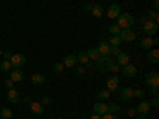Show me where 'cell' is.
<instances>
[{
	"mask_svg": "<svg viewBox=\"0 0 159 119\" xmlns=\"http://www.w3.org/2000/svg\"><path fill=\"white\" fill-rule=\"evenodd\" d=\"M118 25L121 29H132L135 25V18L132 16V15H129V13H121V15H119L118 18Z\"/></svg>",
	"mask_w": 159,
	"mask_h": 119,
	"instance_id": "6da1fadb",
	"label": "cell"
},
{
	"mask_svg": "<svg viewBox=\"0 0 159 119\" xmlns=\"http://www.w3.org/2000/svg\"><path fill=\"white\" fill-rule=\"evenodd\" d=\"M113 62H115V60H113L110 56H100V57L96 60V67H97L100 72L107 73V72H108V68H110V65H111Z\"/></svg>",
	"mask_w": 159,
	"mask_h": 119,
	"instance_id": "7a4b0ae2",
	"label": "cell"
},
{
	"mask_svg": "<svg viewBox=\"0 0 159 119\" xmlns=\"http://www.w3.org/2000/svg\"><path fill=\"white\" fill-rule=\"evenodd\" d=\"M142 30L147 33L148 37H151V35H156L157 33V30H159V25H157V22H154V21H145L143 24H142Z\"/></svg>",
	"mask_w": 159,
	"mask_h": 119,
	"instance_id": "3957f363",
	"label": "cell"
},
{
	"mask_svg": "<svg viewBox=\"0 0 159 119\" xmlns=\"http://www.w3.org/2000/svg\"><path fill=\"white\" fill-rule=\"evenodd\" d=\"M135 111H137V114H139V116L147 117V116L150 114V111H151V103H150V102H147V100H142V102L137 105Z\"/></svg>",
	"mask_w": 159,
	"mask_h": 119,
	"instance_id": "277c9868",
	"label": "cell"
},
{
	"mask_svg": "<svg viewBox=\"0 0 159 119\" xmlns=\"http://www.w3.org/2000/svg\"><path fill=\"white\" fill-rule=\"evenodd\" d=\"M119 38H121V42H135V38H137V33L132 30V29H121V32H119L118 35Z\"/></svg>",
	"mask_w": 159,
	"mask_h": 119,
	"instance_id": "5b68a950",
	"label": "cell"
},
{
	"mask_svg": "<svg viewBox=\"0 0 159 119\" xmlns=\"http://www.w3.org/2000/svg\"><path fill=\"white\" fill-rule=\"evenodd\" d=\"M145 83L150 87H159V73L157 72H150L145 76Z\"/></svg>",
	"mask_w": 159,
	"mask_h": 119,
	"instance_id": "8992f818",
	"label": "cell"
},
{
	"mask_svg": "<svg viewBox=\"0 0 159 119\" xmlns=\"http://www.w3.org/2000/svg\"><path fill=\"white\" fill-rule=\"evenodd\" d=\"M10 62H11V67L13 68H21L22 65L25 64V56L24 54H13L11 59H10Z\"/></svg>",
	"mask_w": 159,
	"mask_h": 119,
	"instance_id": "52a82bcc",
	"label": "cell"
},
{
	"mask_svg": "<svg viewBox=\"0 0 159 119\" xmlns=\"http://www.w3.org/2000/svg\"><path fill=\"white\" fill-rule=\"evenodd\" d=\"M134 99V89L132 87H124L119 90V100L121 102H130Z\"/></svg>",
	"mask_w": 159,
	"mask_h": 119,
	"instance_id": "ba28073f",
	"label": "cell"
},
{
	"mask_svg": "<svg viewBox=\"0 0 159 119\" xmlns=\"http://www.w3.org/2000/svg\"><path fill=\"white\" fill-rule=\"evenodd\" d=\"M121 7H119L118 3H111L108 8H107V16L110 18V19H116L119 15H121Z\"/></svg>",
	"mask_w": 159,
	"mask_h": 119,
	"instance_id": "9c48e42d",
	"label": "cell"
},
{
	"mask_svg": "<svg viewBox=\"0 0 159 119\" xmlns=\"http://www.w3.org/2000/svg\"><path fill=\"white\" fill-rule=\"evenodd\" d=\"M118 89H119V76L113 75V76H110V78L107 79V90L115 92V90H118Z\"/></svg>",
	"mask_w": 159,
	"mask_h": 119,
	"instance_id": "30bf717a",
	"label": "cell"
},
{
	"mask_svg": "<svg viewBox=\"0 0 159 119\" xmlns=\"http://www.w3.org/2000/svg\"><path fill=\"white\" fill-rule=\"evenodd\" d=\"M121 73L124 75V78H134L137 75V67H135V65L127 64V65H124V67H123V72Z\"/></svg>",
	"mask_w": 159,
	"mask_h": 119,
	"instance_id": "8fae6325",
	"label": "cell"
},
{
	"mask_svg": "<svg viewBox=\"0 0 159 119\" xmlns=\"http://www.w3.org/2000/svg\"><path fill=\"white\" fill-rule=\"evenodd\" d=\"M10 79H13L15 83H21L24 79V73L21 68H11L10 70Z\"/></svg>",
	"mask_w": 159,
	"mask_h": 119,
	"instance_id": "7c38bea8",
	"label": "cell"
},
{
	"mask_svg": "<svg viewBox=\"0 0 159 119\" xmlns=\"http://www.w3.org/2000/svg\"><path fill=\"white\" fill-rule=\"evenodd\" d=\"M110 49H111V46L108 45V42H105V40H102L97 46V51H99L100 56H110Z\"/></svg>",
	"mask_w": 159,
	"mask_h": 119,
	"instance_id": "4fadbf2b",
	"label": "cell"
},
{
	"mask_svg": "<svg viewBox=\"0 0 159 119\" xmlns=\"http://www.w3.org/2000/svg\"><path fill=\"white\" fill-rule=\"evenodd\" d=\"M62 64H64V67H67V68H73L75 65L78 64L76 56H75V54H69V56H65V57H64V60H62Z\"/></svg>",
	"mask_w": 159,
	"mask_h": 119,
	"instance_id": "5bb4252c",
	"label": "cell"
},
{
	"mask_svg": "<svg viewBox=\"0 0 159 119\" xmlns=\"http://www.w3.org/2000/svg\"><path fill=\"white\" fill-rule=\"evenodd\" d=\"M19 99H21V95H19V92L13 87V89H8V95H7V100L10 102V103H18L19 102Z\"/></svg>",
	"mask_w": 159,
	"mask_h": 119,
	"instance_id": "9a60e30c",
	"label": "cell"
},
{
	"mask_svg": "<svg viewBox=\"0 0 159 119\" xmlns=\"http://www.w3.org/2000/svg\"><path fill=\"white\" fill-rule=\"evenodd\" d=\"M30 81H32V84H35V86H43L45 81H46V78H45V75H42V73H35V75H32Z\"/></svg>",
	"mask_w": 159,
	"mask_h": 119,
	"instance_id": "2e32d148",
	"label": "cell"
},
{
	"mask_svg": "<svg viewBox=\"0 0 159 119\" xmlns=\"http://www.w3.org/2000/svg\"><path fill=\"white\" fill-rule=\"evenodd\" d=\"M129 60H130V57H129V54L127 52H121V54H119L118 57H116V64L119 65V67H124V65H127L129 64Z\"/></svg>",
	"mask_w": 159,
	"mask_h": 119,
	"instance_id": "e0dca14e",
	"label": "cell"
},
{
	"mask_svg": "<svg viewBox=\"0 0 159 119\" xmlns=\"http://www.w3.org/2000/svg\"><path fill=\"white\" fill-rule=\"evenodd\" d=\"M147 60L151 64H157L159 62V51L157 49H150L147 54Z\"/></svg>",
	"mask_w": 159,
	"mask_h": 119,
	"instance_id": "ac0fdd59",
	"label": "cell"
},
{
	"mask_svg": "<svg viewBox=\"0 0 159 119\" xmlns=\"http://www.w3.org/2000/svg\"><path fill=\"white\" fill-rule=\"evenodd\" d=\"M140 48L150 51V48H153V38L148 37V35H147V37H143V38L140 40Z\"/></svg>",
	"mask_w": 159,
	"mask_h": 119,
	"instance_id": "d6986e66",
	"label": "cell"
},
{
	"mask_svg": "<svg viewBox=\"0 0 159 119\" xmlns=\"http://www.w3.org/2000/svg\"><path fill=\"white\" fill-rule=\"evenodd\" d=\"M92 110L96 111V114H105L107 113V105L105 103H102V102H97V103H94V107H92Z\"/></svg>",
	"mask_w": 159,
	"mask_h": 119,
	"instance_id": "ffe728a7",
	"label": "cell"
},
{
	"mask_svg": "<svg viewBox=\"0 0 159 119\" xmlns=\"http://www.w3.org/2000/svg\"><path fill=\"white\" fill-rule=\"evenodd\" d=\"M30 108H32V113L35 114H43V105L40 102H30Z\"/></svg>",
	"mask_w": 159,
	"mask_h": 119,
	"instance_id": "44dd1931",
	"label": "cell"
},
{
	"mask_svg": "<svg viewBox=\"0 0 159 119\" xmlns=\"http://www.w3.org/2000/svg\"><path fill=\"white\" fill-rule=\"evenodd\" d=\"M86 54H88V57H89V60H97L99 57H100V54H99V51H97V48H89L88 51H86Z\"/></svg>",
	"mask_w": 159,
	"mask_h": 119,
	"instance_id": "7402d4cb",
	"label": "cell"
},
{
	"mask_svg": "<svg viewBox=\"0 0 159 119\" xmlns=\"http://www.w3.org/2000/svg\"><path fill=\"white\" fill-rule=\"evenodd\" d=\"M91 13H92V16H94V18H102L105 11H103V8L100 5H94L92 10H91Z\"/></svg>",
	"mask_w": 159,
	"mask_h": 119,
	"instance_id": "603a6c76",
	"label": "cell"
},
{
	"mask_svg": "<svg viewBox=\"0 0 159 119\" xmlns=\"http://www.w3.org/2000/svg\"><path fill=\"white\" fill-rule=\"evenodd\" d=\"M76 60H78V64H80V65H86V64L89 62V57H88V54H86V51L80 52V54L76 56Z\"/></svg>",
	"mask_w": 159,
	"mask_h": 119,
	"instance_id": "cb8c5ba5",
	"label": "cell"
},
{
	"mask_svg": "<svg viewBox=\"0 0 159 119\" xmlns=\"http://www.w3.org/2000/svg\"><path fill=\"white\" fill-rule=\"evenodd\" d=\"M147 19H148V21H154V22H157V21H159L157 11H156V10H148V13H147Z\"/></svg>",
	"mask_w": 159,
	"mask_h": 119,
	"instance_id": "d4e9b609",
	"label": "cell"
},
{
	"mask_svg": "<svg viewBox=\"0 0 159 119\" xmlns=\"http://www.w3.org/2000/svg\"><path fill=\"white\" fill-rule=\"evenodd\" d=\"M121 43L123 42H121V38H119L118 35H111L110 40H108V45L110 46H121Z\"/></svg>",
	"mask_w": 159,
	"mask_h": 119,
	"instance_id": "484cf974",
	"label": "cell"
},
{
	"mask_svg": "<svg viewBox=\"0 0 159 119\" xmlns=\"http://www.w3.org/2000/svg\"><path fill=\"white\" fill-rule=\"evenodd\" d=\"M118 111H119V105H118V103H113V102H111V103H108V105H107V113L116 114Z\"/></svg>",
	"mask_w": 159,
	"mask_h": 119,
	"instance_id": "4316f807",
	"label": "cell"
},
{
	"mask_svg": "<svg viewBox=\"0 0 159 119\" xmlns=\"http://www.w3.org/2000/svg\"><path fill=\"white\" fill-rule=\"evenodd\" d=\"M110 94H111L110 90H107V89H102V90H99L97 99H100V100H108V99H110Z\"/></svg>",
	"mask_w": 159,
	"mask_h": 119,
	"instance_id": "83f0119b",
	"label": "cell"
},
{
	"mask_svg": "<svg viewBox=\"0 0 159 119\" xmlns=\"http://www.w3.org/2000/svg\"><path fill=\"white\" fill-rule=\"evenodd\" d=\"M0 117L2 119H11L13 117V111L8 110V108H2L0 110Z\"/></svg>",
	"mask_w": 159,
	"mask_h": 119,
	"instance_id": "f1b7e54d",
	"label": "cell"
},
{
	"mask_svg": "<svg viewBox=\"0 0 159 119\" xmlns=\"http://www.w3.org/2000/svg\"><path fill=\"white\" fill-rule=\"evenodd\" d=\"M13 67H11V62L10 60H2V62H0V70H2V72H10Z\"/></svg>",
	"mask_w": 159,
	"mask_h": 119,
	"instance_id": "f546056e",
	"label": "cell"
},
{
	"mask_svg": "<svg viewBox=\"0 0 159 119\" xmlns=\"http://www.w3.org/2000/svg\"><path fill=\"white\" fill-rule=\"evenodd\" d=\"M108 32H110L111 35H119V32H121V27H119L118 24H111L110 29H108Z\"/></svg>",
	"mask_w": 159,
	"mask_h": 119,
	"instance_id": "4dcf8cb0",
	"label": "cell"
},
{
	"mask_svg": "<svg viewBox=\"0 0 159 119\" xmlns=\"http://www.w3.org/2000/svg\"><path fill=\"white\" fill-rule=\"evenodd\" d=\"M123 52V49L119 48V46H111V49H110V56H115V57H118L119 54Z\"/></svg>",
	"mask_w": 159,
	"mask_h": 119,
	"instance_id": "1f68e13d",
	"label": "cell"
},
{
	"mask_svg": "<svg viewBox=\"0 0 159 119\" xmlns=\"http://www.w3.org/2000/svg\"><path fill=\"white\" fill-rule=\"evenodd\" d=\"M64 68H65V67H64V64H62V62H56L54 65H52V70H54L56 73H62Z\"/></svg>",
	"mask_w": 159,
	"mask_h": 119,
	"instance_id": "d6a6232c",
	"label": "cell"
},
{
	"mask_svg": "<svg viewBox=\"0 0 159 119\" xmlns=\"http://www.w3.org/2000/svg\"><path fill=\"white\" fill-rule=\"evenodd\" d=\"M73 68H75V75H76V76H83V75L86 73L84 68H83V65H78V64H76Z\"/></svg>",
	"mask_w": 159,
	"mask_h": 119,
	"instance_id": "836d02e7",
	"label": "cell"
},
{
	"mask_svg": "<svg viewBox=\"0 0 159 119\" xmlns=\"http://www.w3.org/2000/svg\"><path fill=\"white\" fill-rule=\"evenodd\" d=\"M145 97V90L142 89H134V99H143Z\"/></svg>",
	"mask_w": 159,
	"mask_h": 119,
	"instance_id": "e575fe53",
	"label": "cell"
},
{
	"mask_svg": "<svg viewBox=\"0 0 159 119\" xmlns=\"http://www.w3.org/2000/svg\"><path fill=\"white\" fill-rule=\"evenodd\" d=\"M119 68H121V67H119V65H118L116 62H113V64L110 65V68H108V72H111V73H118V72H119Z\"/></svg>",
	"mask_w": 159,
	"mask_h": 119,
	"instance_id": "d590c367",
	"label": "cell"
},
{
	"mask_svg": "<svg viewBox=\"0 0 159 119\" xmlns=\"http://www.w3.org/2000/svg\"><path fill=\"white\" fill-rule=\"evenodd\" d=\"M51 102H52V100H51V97H49V95H45V97L42 99V102H40V103H42L43 107H45V105H51Z\"/></svg>",
	"mask_w": 159,
	"mask_h": 119,
	"instance_id": "8d00e7d4",
	"label": "cell"
},
{
	"mask_svg": "<svg viewBox=\"0 0 159 119\" xmlns=\"http://www.w3.org/2000/svg\"><path fill=\"white\" fill-rule=\"evenodd\" d=\"M5 86H7V89H13V87H15V81H13V79H7V81H5Z\"/></svg>",
	"mask_w": 159,
	"mask_h": 119,
	"instance_id": "74e56055",
	"label": "cell"
},
{
	"mask_svg": "<svg viewBox=\"0 0 159 119\" xmlns=\"http://www.w3.org/2000/svg\"><path fill=\"white\" fill-rule=\"evenodd\" d=\"M102 119H116V114H111V113H105V114H102Z\"/></svg>",
	"mask_w": 159,
	"mask_h": 119,
	"instance_id": "f35d334b",
	"label": "cell"
},
{
	"mask_svg": "<svg viewBox=\"0 0 159 119\" xmlns=\"http://www.w3.org/2000/svg\"><path fill=\"white\" fill-rule=\"evenodd\" d=\"M151 107H154V108H159V97H153Z\"/></svg>",
	"mask_w": 159,
	"mask_h": 119,
	"instance_id": "ab89813d",
	"label": "cell"
},
{
	"mask_svg": "<svg viewBox=\"0 0 159 119\" xmlns=\"http://www.w3.org/2000/svg\"><path fill=\"white\" fill-rule=\"evenodd\" d=\"M2 54H3V59H5V60H10V59H11V56H13L10 51H3Z\"/></svg>",
	"mask_w": 159,
	"mask_h": 119,
	"instance_id": "60d3db41",
	"label": "cell"
},
{
	"mask_svg": "<svg viewBox=\"0 0 159 119\" xmlns=\"http://www.w3.org/2000/svg\"><path fill=\"white\" fill-rule=\"evenodd\" d=\"M151 10H159V0H153V3H151Z\"/></svg>",
	"mask_w": 159,
	"mask_h": 119,
	"instance_id": "b9f144b4",
	"label": "cell"
},
{
	"mask_svg": "<svg viewBox=\"0 0 159 119\" xmlns=\"http://www.w3.org/2000/svg\"><path fill=\"white\" fill-rule=\"evenodd\" d=\"M86 67H88V68H96V62H94V60H89V62L86 64Z\"/></svg>",
	"mask_w": 159,
	"mask_h": 119,
	"instance_id": "7bdbcfd3",
	"label": "cell"
},
{
	"mask_svg": "<svg viewBox=\"0 0 159 119\" xmlns=\"http://www.w3.org/2000/svg\"><path fill=\"white\" fill-rule=\"evenodd\" d=\"M127 114H129V116H135V114H137L135 108H129V110H127Z\"/></svg>",
	"mask_w": 159,
	"mask_h": 119,
	"instance_id": "ee69618b",
	"label": "cell"
},
{
	"mask_svg": "<svg viewBox=\"0 0 159 119\" xmlns=\"http://www.w3.org/2000/svg\"><path fill=\"white\" fill-rule=\"evenodd\" d=\"M151 92H153V97H157L159 95V89L157 87H151Z\"/></svg>",
	"mask_w": 159,
	"mask_h": 119,
	"instance_id": "f6af8a7d",
	"label": "cell"
},
{
	"mask_svg": "<svg viewBox=\"0 0 159 119\" xmlns=\"http://www.w3.org/2000/svg\"><path fill=\"white\" fill-rule=\"evenodd\" d=\"M22 102H24V103H29V105H30V102H32V100H30V97H29V95H25V97L22 99Z\"/></svg>",
	"mask_w": 159,
	"mask_h": 119,
	"instance_id": "bcb514c9",
	"label": "cell"
},
{
	"mask_svg": "<svg viewBox=\"0 0 159 119\" xmlns=\"http://www.w3.org/2000/svg\"><path fill=\"white\" fill-rule=\"evenodd\" d=\"M91 119H102V116H100V114H96V113H94V114L91 116Z\"/></svg>",
	"mask_w": 159,
	"mask_h": 119,
	"instance_id": "7dc6e473",
	"label": "cell"
},
{
	"mask_svg": "<svg viewBox=\"0 0 159 119\" xmlns=\"http://www.w3.org/2000/svg\"><path fill=\"white\" fill-rule=\"evenodd\" d=\"M92 7H94V5L89 3V5H86V7H84V10H86V11H91V10H92Z\"/></svg>",
	"mask_w": 159,
	"mask_h": 119,
	"instance_id": "c3c4849f",
	"label": "cell"
},
{
	"mask_svg": "<svg viewBox=\"0 0 159 119\" xmlns=\"http://www.w3.org/2000/svg\"><path fill=\"white\" fill-rule=\"evenodd\" d=\"M157 45H159V38H154L153 40V46H157Z\"/></svg>",
	"mask_w": 159,
	"mask_h": 119,
	"instance_id": "681fc988",
	"label": "cell"
},
{
	"mask_svg": "<svg viewBox=\"0 0 159 119\" xmlns=\"http://www.w3.org/2000/svg\"><path fill=\"white\" fill-rule=\"evenodd\" d=\"M145 21H147V16H142V18H140V22H142V24H143V22H145Z\"/></svg>",
	"mask_w": 159,
	"mask_h": 119,
	"instance_id": "f907efd6",
	"label": "cell"
},
{
	"mask_svg": "<svg viewBox=\"0 0 159 119\" xmlns=\"http://www.w3.org/2000/svg\"><path fill=\"white\" fill-rule=\"evenodd\" d=\"M137 119H147V117H143V116H139V117H137Z\"/></svg>",
	"mask_w": 159,
	"mask_h": 119,
	"instance_id": "816d5d0a",
	"label": "cell"
},
{
	"mask_svg": "<svg viewBox=\"0 0 159 119\" xmlns=\"http://www.w3.org/2000/svg\"><path fill=\"white\" fill-rule=\"evenodd\" d=\"M56 119H64V117H56Z\"/></svg>",
	"mask_w": 159,
	"mask_h": 119,
	"instance_id": "f5cc1de1",
	"label": "cell"
},
{
	"mask_svg": "<svg viewBox=\"0 0 159 119\" xmlns=\"http://www.w3.org/2000/svg\"><path fill=\"white\" fill-rule=\"evenodd\" d=\"M0 110H2V105H0Z\"/></svg>",
	"mask_w": 159,
	"mask_h": 119,
	"instance_id": "db71d44e",
	"label": "cell"
},
{
	"mask_svg": "<svg viewBox=\"0 0 159 119\" xmlns=\"http://www.w3.org/2000/svg\"><path fill=\"white\" fill-rule=\"evenodd\" d=\"M0 52H2V51H0Z\"/></svg>",
	"mask_w": 159,
	"mask_h": 119,
	"instance_id": "11a10c76",
	"label": "cell"
},
{
	"mask_svg": "<svg viewBox=\"0 0 159 119\" xmlns=\"http://www.w3.org/2000/svg\"><path fill=\"white\" fill-rule=\"evenodd\" d=\"M0 119H2V117H0Z\"/></svg>",
	"mask_w": 159,
	"mask_h": 119,
	"instance_id": "9f6ffc18",
	"label": "cell"
}]
</instances>
